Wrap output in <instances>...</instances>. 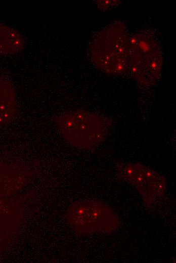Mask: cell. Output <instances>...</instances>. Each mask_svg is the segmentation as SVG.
Returning a JSON list of instances; mask_svg holds the SVG:
<instances>
[{
  "instance_id": "1",
  "label": "cell",
  "mask_w": 176,
  "mask_h": 263,
  "mask_svg": "<svg viewBox=\"0 0 176 263\" xmlns=\"http://www.w3.org/2000/svg\"><path fill=\"white\" fill-rule=\"evenodd\" d=\"M130 34L126 24L116 20L96 32L89 41L87 56L100 70L122 76L130 72Z\"/></svg>"
},
{
  "instance_id": "2",
  "label": "cell",
  "mask_w": 176,
  "mask_h": 263,
  "mask_svg": "<svg viewBox=\"0 0 176 263\" xmlns=\"http://www.w3.org/2000/svg\"><path fill=\"white\" fill-rule=\"evenodd\" d=\"M62 138L70 145L81 149L96 147L106 138L112 125L109 117L85 109L64 112L55 119Z\"/></svg>"
},
{
  "instance_id": "3",
  "label": "cell",
  "mask_w": 176,
  "mask_h": 263,
  "mask_svg": "<svg viewBox=\"0 0 176 263\" xmlns=\"http://www.w3.org/2000/svg\"><path fill=\"white\" fill-rule=\"evenodd\" d=\"M130 73L140 85L151 87L161 79L163 55L160 43L151 30L143 29L130 35Z\"/></svg>"
},
{
  "instance_id": "4",
  "label": "cell",
  "mask_w": 176,
  "mask_h": 263,
  "mask_svg": "<svg viewBox=\"0 0 176 263\" xmlns=\"http://www.w3.org/2000/svg\"><path fill=\"white\" fill-rule=\"evenodd\" d=\"M67 221L77 232L83 234H110L118 228L116 212L105 203L86 200L76 202L69 208Z\"/></svg>"
},
{
  "instance_id": "5",
  "label": "cell",
  "mask_w": 176,
  "mask_h": 263,
  "mask_svg": "<svg viewBox=\"0 0 176 263\" xmlns=\"http://www.w3.org/2000/svg\"><path fill=\"white\" fill-rule=\"evenodd\" d=\"M115 167L118 179L133 186L147 207H154L165 195L166 178L152 168L142 163L130 162H118Z\"/></svg>"
},
{
  "instance_id": "6",
  "label": "cell",
  "mask_w": 176,
  "mask_h": 263,
  "mask_svg": "<svg viewBox=\"0 0 176 263\" xmlns=\"http://www.w3.org/2000/svg\"><path fill=\"white\" fill-rule=\"evenodd\" d=\"M17 114L16 95L11 82L0 76V126L12 123Z\"/></svg>"
},
{
  "instance_id": "7",
  "label": "cell",
  "mask_w": 176,
  "mask_h": 263,
  "mask_svg": "<svg viewBox=\"0 0 176 263\" xmlns=\"http://www.w3.org/2000/svg\"><path fill=\"white\" fill-rule=\"evenodd\" d=\"M25 46L22 34L15 28L0 23V56L19 54Z\"/></svg>"
},
{
  "instance_id": "8",
  "label": "cell",
  "mask_w": 176,
  "mask_h": 263,
  "mask_svg": "<svg viewBox=\"0 0 176 263\" xmlns=\"http://www.w3.org/2000/svg\"><path fill=\"white\" fill-rule=\"evenodd\" d=\"M97 7L101 10H107L114 8L120 4L119 1H96Z\"/></svg>"
}]
</instances>
